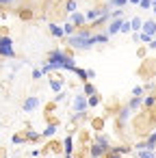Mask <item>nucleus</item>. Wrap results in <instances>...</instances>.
<instances>
[{"label": "nucleus", "instance_id": "1", "mask_svg": "<svg viewBox=\"0 0 156 158\" xmlns=\"http://www.w3.org/2000/svg\"><path fill=\"white\" fill-rule=\"evenodd\" d=\"M48 63L54 67V72H61V69H65V72H74V67H76L74 56L67 54L65 50H59V48L48 52Z\"/></svg>", "mask_w": 156, "mask_h": 158}, {"label": "nucleus", "instance_id": "2", "mask_svg": "<svg viewBox=\"0 0 156 158\" xmlns=\"http://www.w3.org/2000/svg\"><path fill=\"white\" fill-rule=\"evenodd\" d=\"M67 44L74 48V50H91L95 44H93V35L87 31V28H80L78 33L70 35L67 37Z\"/></svg>", "mask_w": 156, "mask_h": 158}, {"label": "nucleus", "instance_id": "3", "mask_svg": "<svg viewBox=\"0 0 156 158\" xmlns=\"http://www.w3.org/2000/svg\"><path fill=\"white\" fill-rule=\"evenodd\" d=\"M0 56L2 59H15V48H13V39L9 35L0 37Z\"/></svg>", "mask_w": 156, "mask_h": 158}, {"label": "nucleus", "instance_id": "4", "mask_svg": "<svg viewBox=\"0 0 156 158\" xmlns=\"http://www.w3.org/2000/svg\"><path fill=\"white\" fill-rule=\"evenodd\" d=\"M74 113H87L89 110V102H87V95L85 93H76L74 95Z\"/></svg>", "mask_w": 156, "mask_h": 158}, {"label": "nucleus", "instance_id": "5", "mask_svg": "<svg viewBox=\"0 0 156 158\" xmlns=\"http://www.w3.org/2000/svg\"><path fill=\"white\" fill-rule=\"evenodd\" d=\"M37 108H39V98H37V95L26 98L24 104H22V110H24V113H33V110H37Z\"/></svg>", "mask_w": 156, "mask_h": 158}, {"label": "nucleus", "instance_id": "6", "mask_svg": "<svg viewBox=\"0 0 156 158\" xmlns=\"http://www.w3.org/2000/svg\"><path fill=\"white\" fill-rule=\"evenodd\" d=\"M106 152H108V149H106L104 145H100L98 141L89 145V156H91V158H102V156H104Z\"/></svg>", "mask_w": 156, "mask_h": 158}, {"label": "nucleus", "instance_id": "7", "mask_svg": "<svg viewBox=\"0 0 156 158\" xmlns=\"http://www.w3.org/2000/svg\"><path fill=\"white\" fill-rule=\"evenodd\" d=\"M70 22H72L76 28H82V26H85V22H87V18H85V13L74 11V13H70Z\"/></svg>", "mask_w": 156, "mask_h": 158}, {"label": "nucleus", "instance_id": "8", "mask_svg": "<svg viewBox=\"0 0 156 158\" xmlns=\"http://www.w3.org/2000/svg\"><path fill=\"white\" fill-rule=\"evenodd\" d=\"M121 22H124L121 18H115V20H111V22H108V28H106V33H108V35H117V33L121 31Z\"/></svg>", "mask_w": 156, "mask_h": 158}, {"label": "nucleus", "instance_id": "9", "mask_svg": "<svg viewBox=\"0 0 156 158\" xmlns=\"http://www.w3.org/2000/svg\"><path fill=\"white\" fill-rule=\"evenodd\" d=\"M48 31H50V35H52V37H57V39H63V37H65L63 26H59V24H54V22H50V24H48Z\"/></svg>", "mask_w": 156, "mask_h": 158}, {"label": "nucleus", "instance_id": "10", "mask_svg": "<svg viewBox=\"0 0 156 158\" xmlns=\"http://www.w3.org/2000/svg\"><path fill=\"white\" fill-rule=\"evenodd\" d=\"M141 31L154 37V35H156V20H145V22H143V26H141Z\"/></svg>", "mask_w": 156, "mask_h": 158}, {"label": "nucleus", "instance_id": "11", "mask_svg": "<svg viewBox=\"0 0 156 158\" xmlns=\"http://www.w3.org/2000/svg\"><path fill=\"white\" fill-rule=\"evenodd\" d=\"M130 108L128 106H124V108H119V113H117V123H126L128 119H130Z\"/></svg>", "mask_w": 156, "mask_h": 158}, {"label": "nucleus", "instance_id": "12", "mask_svg": "<svg viewBox=\"0 0 156 158\" xmlns=\"http://www.w3.org/2000/svg\"><path fill=\"white\" fill-rule=\"evenodd\" d=\"M57 130H59V126H57V123H48V126H46V130L41 132V136H44V139H52V136L57 134Z\"/></svg>", "mask_w": 156, "mask_h": 158}, {"label": "nucleus", "instance_id": "13", "mask_svg": "<svg viewBox=\"0 0 156 158\" xmlns=\"http://www.w3.org/2000/svg\"><path fill=\"white\" fill-rule=\"evenodd\" d=\"M63 152H65V156H70V154L74 152V139H72V136H65V141H63Z\"/></svg>", "mask_w": 156, "mask_h": 158}, {"label": "nucleus", "instance_id": "14", "mask_svg": "<svg viewBox=\"0 0 156 158\" xmlns=\"http://www.w3.org/2000/svg\"><path fill=\"white\" fill-rule=\"evenodd\" d=\"M141 106H143V98L132 95V100L128 102V108H130V110H137V108H141Z\"/></svg>", "mask_w": 156, "mask_h": 158}, {"label": "nucleus", "instance_id": "15", "mask_svg": "<svg viewBox=\"0 0 156 158\" xmlns=\"http://www.w3.org/2000/svg\"><path fill=\"white\" fill-rule=\"evenodd\" d=\"M108 33H95L93 35V44H108Z\"/></svg>", "mask_w": 156, "mask_h": 158}, {"label": "nucleus", "instance_id": "16", "mask_svg": "<svg viewBox=\"0 0 156 158\" xmlns=\"http://www.w3.org/2000/svg\"><path fill=\"white\" fill-rule=\"evenodd\" d=\"M50 89H52L54 93H59V91H63V80H57V78H50Z\"/></svg>", "mask_w": 156, "mask_h": 158}, {"label": "nucleus", "instance_id": "17", "mask_svg": "<svg viewBox=\"0 0 156 158\" xmlns=\"http://www.w3.org/2000/svg\"><path fill=\"white\" fill-rule=\"evenodd\" d=\"M82 93L89 98V95H93V93H98V91H95V87H93V85L87 80V82H82Z\"/></svg>", "mask_w": 156, "mask_h": 158}, {"label": "nucleus", "instance_id": "18", "mask_svg": "<svg viewBox=\"0 0 156 158\" xmlns=\"http://www.w3.org/2000/svg\"><path fill=\"white\" fill-rule=\"evenodd\" d=\"M130 26H132V33H139L141 26H143V20H141V18H132V20H130Z\"/></svg>", "mask_w": 156, "mask_h": 158}, {"label": "nucleus", "instance_id": "19", "mask_svg": "<svg viewBox=\"0 0 156 158\" xmlns=\"http://www.w3.org/2000/svg\"><path fill=\"white\" fill-rule=\"evenodd\" d=\"M106 5H108L111 9H113V7H117V9H124V7L128 5V0H108Z\"/></svg>", "mask_w": 156, "mask_h": 158}, {"label": "nucleus", "instance_id": "20", "mask_svg": "<svg viewBox=\"0 0 156 158\" xmlns=\"http://www.w3.org/2000/svg\"><path fill=\"white\" fill-rule=\"evenodd\" d=\"M63 33H65V37H70V35L76 33V26H74L72 22H65V24H63Z\"/></svg>", "mask_w": 156, "mask_h": 158}, {"label": "nucleus", "instance_id": "21", "mask_svg": "<svg viewBox=\"0 0 156 158\" xmlns=\"http://www.w3.org/2000/svg\"><path fill=\"white\" fill-rule=\"evenodd\" d=\"M74 74L82 80V82H87L89 80V76H87V69H80V67H74Z\"/></svg>", "mask_w": 156, "mask_h": 158}, {"label": "nucleus", "instance_id": "22", "mask_svg": "<svg viewBox=\"0 0 156 158\" xmlns=\"http://www.w3.org/2000/svg\"><path fill=\"white\" fill-rule=\"evenodd\" d=\"M24 134H26V141H39V139H41V134L35 132V130H26Z\"/></svg>", "mask_w": 156, "mask_h": 158}, {"label": "nucleus", "instance_id": "23", "mask_svg": "<svg viewBox=\"0 0 156 158\" xmlns=\"http://www.w3.org/2000/svg\"><path fill=\"white\" fill-rule=\"evenodd\" d=\"M139 158H156L154 149H139Z\"/></svg>", "mask_w": 156, "mask_h": 158}, {"label": "nucleus", "instance_id": "24", "mask_svg": "<svg viewBox=\"0 0 156 158\" xmlns=\"http://www.w3.org/2000/svg\"><path fill=\"white\" fill-rule=\"evenodd\" d=\"M78 9V2H76V0H67V2H65V11L67 13H74Z\"/></svg>", "mask_w": 156, "mask_h": 158}, {"label": "nucleus", "instance_id": "25", "mask_svg": "<svg viewBox=\"0 0 156 158\" xmlns=\"http://www.w3.org/2000/svg\"><path fill=\"white\" fill-rule=\"evenodd\" d=\"M87 102H89V108H93V106H98V104H100V95H98V93H93V95H89V98H87Z\"/></svg>", "mask_w": 156, "mask_h": 158}, {"label": "nucleus", "instance_id": "26", "mask_svg": "<svg viewBox=\"0 0 156 158\" xmlns=\"http://www.w3.org/2000/svg\"><path fill=\"white\" fill-rule=\"evenodd\" d=\"M156 104V95H147V98H143V106L145 108H152Z\"/></svg>", "mask_w": 156, "mask_h": 158}, {"label": "nucleus", "instance_id": "27", "mask_svg": "<svg viewBox=\"0 0 156 158\" xmlns=\"http://www.w3.org/2000/svg\"><path fill=\"white\" fill-rule=\"evenodd\" d=\"M150 41H152V35H147V33L139 31V44H150Z\"/></svg>", "mask_w": 156, "mask_h": 158}, {"label": "nucleus", "instance_id": "28", "mask_svg": "<svg viewBox=\"0 0 156 158\" xmlns=\"http://www.w3.org/2000/svg\"><path fill=\"white\" fill-rule=\"evenodd\" d=\"M119 33H124V35L132 33V26H130V22H128V20H124V22H121V31H119Z\"/></svg>", "mask_w": 156, "mask_h": 158}, {"label": "nucleus", "instance_id": "29", "mask_svg": "<svg viewBox=\"0 0 156 158\" xmlns=\"http://www.w3.org/2000/svg\"><path fill=\"white\" fill-rule=\"evenodd\" d=\"M24 141H26V134H13V139H11V143H15V145L24 143Z\"/></svg>", "mask_w": 156, "mask_h": 158}, {"label": "nucleus", "instance_id": "30", "mask_svg": "<svg viewBox=\"0 0 156 158\" xmlns=\"http://www.w3.org/2000/svg\"><path fill=\"white\" fill-rule=\"evenodd\" d=\"M41 72H44V74H52V72H54V67H52V65H50V63L46 61V63L41 65Z\"/></svg>", "mask_w": 156, "mask_h": 158}, {"label": "nucleus", "instance_id": "31", "mask_svg": "<svg viewBox=\"0 0 156 158\" xmlns=\"http://www.w3.org/2000/svg\"><path fill=\"white\" fill-rule=\"evenodd\" d=\"M143 93H145V87H134L132 89V95H137V98H143Z\"/></svg>", "mask_w": 156, "mask_h": 158}, {"label": "nucleus", "instance_id": "32", "mask_svg": "<svg viewBox=\"0 0 156 158\" xmlns=\"http://www.w3.org/2000/svg\"><path fill=\"white\" fill-rule=\"evenodd\" d=\"M137 7H141V9H152V0H139Z\"/></svg>", "mask_w": 156, "mask_h": 158}, {"label": "nucleus", "instance_id": "33", "mask_svg": "<svg viewBox=\"0 0 156 158\" xmlns=\"http://www.w3.org/2000/svg\"><path fill=\"white\" fill-rule=\"evenodd\" d=\"M65 98H67V93H65V91H59V93L54 95V102H63Z\"/></svg>", "mask_w": 156, "mask_h": 158}, {"label": "nucleus", "instance_id": "34", "mask_svg": "<svg viewBox=\"0 0 156 158\" xmlns=\"http://www.w3.org/2000/svg\"><path fill=\"white\" fill-rule=\"evenodd\" d=\"M41 76H44V72H41V69H33V80H39Z\"/></svg>", "mask_w": 156, "mask_h": 158}, {"label": "nucleus", "instance_id": "35", "mask_svg": "<svg viewBox=\"0 0 156 158\" xmlns=\"http://www.w3.org/2000/svg\"><path fill=\"white\" fill-rule=\"evenodd\" d=\"M15 0H0V7H7V5H13Z\"/></svg>", "mask_w": 156, "mask_h": 158}, {"label": "nucleus", "instance_id": "36", "mask_svg": "<svg viewBox=\"0 0 156 158\" xmlns=\"http://www.w3.org/2000/svg\"><path fill=\"white\" fill-rule=\"evenodd\" d=\"M87 76H89V80H93L95 78V69H87Z\"/></svg>", "mask_w": 156, "mask_h": 158}, {"label": "nucleus", "instance_id": "37", "mask_svg": "<svg viewBox=\"0 0 156 158\" xmlns=\"http://www.w3.org/2000/svg\"><path fill=\"white\" fill-rule=\"evenodd\" d=\"M147 46H150V50H156V39H154V37H152V41H150V44H147Z\"/></svg>", "mask_w": 156, "mask_h": 158}, {"label": "nucleus", "instance_id": "38", "mask_svg": "<svg viewBox=\"0 0 156 158\" xmlns=\"http://www.w3.org/2000/svg\"><path fill=\"white\" fill-rule=\"evenodd\" d=\"M152 9H154V15H156V5H152Z\"/></svg>", "mask_w": 156, "mask_h": 158}, {"label": "nucleus", "instance_id": "39", "mask_svg": "<svg viewBox=\"0 0 156 158\" xmlns=\"http://www.w3.org/2000/svg\"><path fill=\"white\" fill-rule=\"evenodd\" d=\"M0 15H2V11H0Z\"/></svg>", "mask_w": 156, "mask_h": 158}, {"label": "nucleus", "instance_id": "40", "mask_svg": "<svg viewBox=\"0 0 156 158\" xmlns=\"http://www.w3.org/2000/svg\"><path fill=\"white\" fill-rule=\"evenodd\" d=\"M106 2H108V0H106Z\"/></svg>", "mask_w": 156, "mask_h": 158}]
</instances>
